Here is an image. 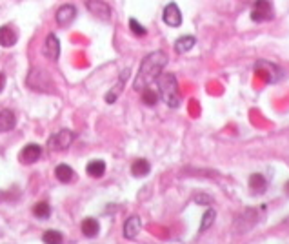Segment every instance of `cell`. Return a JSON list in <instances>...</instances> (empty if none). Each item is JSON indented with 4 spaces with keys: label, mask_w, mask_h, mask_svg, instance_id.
Instances as JSON below:
<instances>
[{
    "label": "cell",
    "mask_w": 289,
    "mask_h": 244,
    "mask_svg": "<svg viewBox=\"0 0 289 244\" xmlns=\"http://www.w3.org/2000/svg\"><path fill=\"white\" fill-rule=\"evenodd\" d=\"M149 171H151V164H149L146 159H138V161H135L133 166H131V175H133V177H146Z\"/></svg>",
    "instance_id": "e0dca14e"
},
{
    "label": "cell",
    "mask_w": 289,
    "mask_h": 244,
    "mask_svg": "<svg viewBox=\"0 0 289 244\" xmlns=\"http://www.w3.org/2000/svg\"><path fill=\"white\" fill-rule=\"evenodd\" d=\"M158 98H160V95L156 93V91L149 90V88H144L142 90V102L146 104V106H156V102H158Z\"/></svg>",
    "instance_id": "7402d4cb"
},
{
    "label": "cell",
    "mask_w": 289,
    "mask_h": 244,
    "mask_svg": "<svg viewBox=\"0 0 289 244\" xmlns=\"http://www.w3.org/2000/svg\"><path fill=\"white\" fill-rule=\"evenodd\" d=\"M86 7L98 20H104V22L111 20V6H108L104 0H86Z\"/></svg>",
    "instance_id": "8992f818"
},
{
    "label": "cell",
    "mask_w": 289,
    "mask_h": 244,
    "mask_svg": "<svg viewBox=\"0 0 289 244\" xmlns=\"http://www.w3.org/2000/svg\"><path fill=\"white\" fill-rule=\"evenodd\" d=\"M42 51H44V57L47 58V60H51V62L58 60V57H60V40H58V37L55 33H49V35H47Z\"/></svg>",
    "instance_id": "52a82bcc"
},
{
    "label": "cell",
    "mask_w": 289,
    "mask_h": 244,
    "mask_svg": "<svg viewBox=\"0 0 289 244\" xmlns=\"http://www.w3.org/2000/svg\"><path fill=\"white\" fill-rule=\"evenodd\" d=\"M164 22L171 27H178L182 24V13H180L178 6L175 2L167 4L166 9H164Z\"/></svg>",
    "instance_id": "30bf717a"
},
{
    "label": "cell",
    "mask_w": 289,
    "mask_h": 244,
    "mask_svg": "<svg viewBox=\"0 0 289 244\" xmlns=\"http://www.w3.org/2000/svg\"><path fill=\"white\" fill-rule=\"evenodd\" d=\"M42 241H44L45 244H60L62 241H64V237H62V233H60V231L47 230V231H44Z\"/></svg>",
    "instance_id": "cb8c5ba5"
},
{
    "label": "cell",
    "mask_w": 289,
    "mask_h": 244,
    "mask_svg": "<svg viewBox=\"0 0 289 244\" xmlns=\"http://www.w3.org/2000/svg\"><path fill=\"white\" fill-rule=\"evenodd\" d=\"M17 124V117L11 109H0V133L11 131Z\"/></svg>",
    "instance_id": "5bb4252c"
},
{
    "label": "cell",
    "mask_w": 289,
    "mask_h": 244,
    "mask_svg": "<svg viewBox=\"0 0 289 244\" xmlns=\"http://www.w3.org/2000/svg\"><path fill=\"white\" fill-rule=\"evenodd\" d=\"M140 228H142V220L138 215L126 219V222H124V237L128 239V241H133L140 233Z\"/></svg>",
    "instance_id": "8fae6325"
},
{
    "label": "cell",
    "mask_w": 289,
    "mask_h": 244,
    "mask_svg": "<svg viewBox=\"0 0 289 244\" xmlns=\"http://www.w3.org/2000/svg\"><path fill=\"white\" fill-rule=\"evenodd\" d=\"M17 40H19V35H17V29L13 26H6L0 27V46H4V48H11V46L17 44Z\"/></svg>",
    "instance_id": "7c38bea8"
},
{
    "label": "cell",
    "mask_w": 289,
    "mask_h": 244,
    "mask_svg": "<svg viewBox=\"0 0 289 244\" xmlns=\"http://www.w3.org/2000/svg\"><path fill=\"white\" fill-rule=\"evenodd\" d=\"M57 22H58V26H69L73 20L77 19V7L73 6V4H64V6H60L57 9Z\"/></svg>",
    "instance_id": "ba28073f"
},
{
    "label": "cell",
    "mask_w": 289,
    "mask_h": 244,
    "mask_svg": "<svg viewBox=\"0 0 289 244\" xmlns=\"http://www.w3.org/2000/svg\"><path fill=\"white\" fill-rule=\"evenodd\" d=\"M86 171L89 177L93 179H98V177H102L106 173V162L104 161H91L88 166H86Z\"/></svg>",
    "instance_id": "d6986e66"
},
{
    "label": "cell",
    "mask_w": 289,
    "mask_h": 244,
    "mask_svg": "<svg viewBox=\"0 0 289 244\" xmlns=\"http://www.w3.org/2000/svg\"><path fill=\"white\" fill-rule=\"evenodd\" d=\"M167 64V55L164 51H153L149 53L148 57L142 60L140 70H138V75H136L135 82H133V88L136 91H142L144 88H149L151 84L160 77V73L164 71Z\"/></svg>",
    "instance_id": "6da1fadb"
},
{
    "label": "cell",
    "mask_w": 289,
    "mask_h": 244,
    "mask_svg": "<svg viewBox=\"0 0 289 244\" xmlns=\"http://www.w3.org/2000/svg\"><path fill=\"white\" fill-rule=\"evenodd\" d=\"M4 88H6V75H4V73H0V93L4 91Z\"/></svg>",
    "instance_id": "4316f807"
},
{
    "label": "cell",
    "mask_w": 289,
    "mask_h": 244,
    "mask_svg": "<svg viewBox=\"0 0 289 244\" xmlns=\"http://www.w3.org/2000/svg\"><path fill=\"white\" fill-rule=\"evenodd\" d=\"M55 175H57V179L60 180V182H64V184L71 182V180H73V177H75L73 170H71L67 164H58V166L55 168Z\"/></svg>",
    "instance_id": "ffe728a7"
},
{
    "label": "cell",
    "mask_w": 289,
    "mask_h": 244,
    "mask_svg": "<svg viewBox=\"0 0 289 244\" xmlns=\"http://www.w3.org/2000/svg\"><path fill=\"white\" fill-rule=\"evenodd\" d=\"M195 202H197V204H211L213 199L209 195H206V193H199V195L195 197Z\"/></svg>",
    "instance_id": "484cf974"
},
{
    "label": "cell",
    "mask_w": 289,
    "mask_h": 244,
    "mask_svg": "<svg viewBox=\"0 0 289 244\" xmlns=\"http://www.w3.org/2000/svg\"><path fill=\"white\" fill-rule=\"evenodd\" d=\"M215 217H217V212H215L213 208H207L206 213H204V217H202V224H200V233L211 228V224L215 222Z\"/></svg>",
    "instance_id": "603a6c76"
},
{
    "label": "cell",
    "mask_w": 289,
    "mask_h": 244,
    "mask_svg": "<svg viewBox=\"0 0 289 244\" xmlns=\"http://www.w3.org/2000/svg\"><path fill=\"white\" fill-rule=\"evenodd\" d=\"M249 190L255 193V195L264 193L266 190H267V179L260 173H253L249 177Z\"/></svg>",
    "instance_id": "9a60e30c"
},
{
    "label": "cell",
    "mask_w": 289,
    "mask_h": 244,
    "mask_svg": "<svg viewBox=\"0 0 289 244\" xmlns=\"http://www.w3.org/2000/svg\"><path fill=\"white\" fill-rule=\"evenodd\" d=\"M42 157V148L39 144H27L26 148H22L19 153V161L22 164H35Z\"/></svg>",
    "instance_id": "9c48e42d"
},
{
    "label": "cell",
    "mask_w": 289,
    "mask_h": 244,
    "mask_svg": "<svg viewBox=\"0 0 289 244\" xmlns=\"http://www.w3.org/2000/svg\"><path fill=\"white\" fill-rule=\"evenodd\" d=\"M273 6H271L269 0H257L253 4V9H251V20L255 22H267V20L273 19Z\"/></svg>",
    "instance_id": "5b68a950"
},
{
    "label": "cell",
    "mask_w": 289,
    "mask_h": 244,
    "mask_svg": "<svg viewBox=\"0 0 289 244\" xmlns=\"http://www.w3.org/2000/svg\"><path fill=\"white\" fill-rule=\"evenodd\" d=\"M158 80V93L160 98L166 102L169 108H178L180 106V93H178V82L173 73H160Z\"/></svg>",
    "instance_id": "7a4b0ae2"
},
{
    "label": "cell",
    "mask_w": 289,
    "mask_h": 244,
    "mask_svg": "<svg viewBox=\"0 0 289 244\" xmlns=\"http://www.w3.org/2000/svg\"><path fill=\"white\" fill-rule=\"evenodd\" d=\"M73 141H75V133L71 129H60L47 141V148L49 151H66L73 144Z\"/></svg>",
    "instance_id": "3957f363"
},
{
    "label": "cell",
    "mask_w": 289,
    "mask_h": 244,
    "mask_svg": "<svg viewBox=\"0 0 289 244\" xmlns=\"http://www.w3.org/2000/svg\"><path fill=\"white\" fill-rule=\"evenodd\" d=\"M195 44H197V40H195L193 35H184V37H180V39L175 42V51L186 53V51H189Z\"/></svg>",
    "instance_id": "ac0fdd59"
},
{
    "label": "cell",
    "mask_w": 289,
    "mask_h": 244,
    "mask_svg": "<svg viewBox=\"0 0 289 244\" xmlns=\"http://www.w3.org/2000/svg\"><path fill=\"white\" fill-rule=\"evenodd\" d=\"M255 73H257L258 77H264L267 82H278L280 78H282V71L276 64L273 62H267V60H258L257 64H255Z\"/></svg>",
    "instance_id": "277c9868"
},
{
    "label": "cell",
    "mask_w": 289,
    "mask_h": 244,
    "mask_svg": "<svg viewBox=\"0 0 289 244\" xmlns=\"http://www.w3.org/2000/svg\"><path fill=\"white\" fill-rule=\"evenodd\" d=\"M126 78H129V68L128 70H124L122 73H120V77H118V82L111 88L110 91H108V95H106V102L108 104H113L118 98V95L122 93L124 90V82H126Z\"/></svg>",
    "instance_id": "4fadbf2b"
},
{
    "label": "cell",
    "mask_w": 289,
    "mask_h": 244,
    "mask_svg": "<svg viewBox=\"0 0 289 244\" xmlns=\"http://www.w3.org/2000/svg\"><path fill=\"white\" fill-rule=\"evenodd\" d=\"M33 215L37 219H49L51 217V206L47 202H39L33 206Z\"/></svg>",
    "instance_id": "44dd1931"
},
{
    "label": "cell",
    "mask_w": 289,
    "mask_h": 244,
    "mask_svg": "<svg viewBox=\"0 0 289 244\" xmlns=\"http://www.w3.org/2000/svg\"><path fill=\"white\" fill-rule=\"evenodd\" d=\"M80 230L82 233L86 235L88 239H93L98 235V231H100V226H98V220L96 219H84L82 224H80Z\"/></svg>",
    "instance_id": "2e32d148"
},
{
    "label": "cell",
    "mask_w": 289,
    "mask_h": 244,
    "mask_svg": "<svg viewBox=\"0 0 289 244\" xmlns=\"http://www.w3.org/2000/svg\"><path fill=\"white\" fill-rule=\"evenodd\" d=\"M129 29H131L133 35H136V37H144V35L148 33V29L142 26V24H138L136 19H129Z\"/></svg>",
    "instance_id": "d4e9b609"
}]
</instances>
